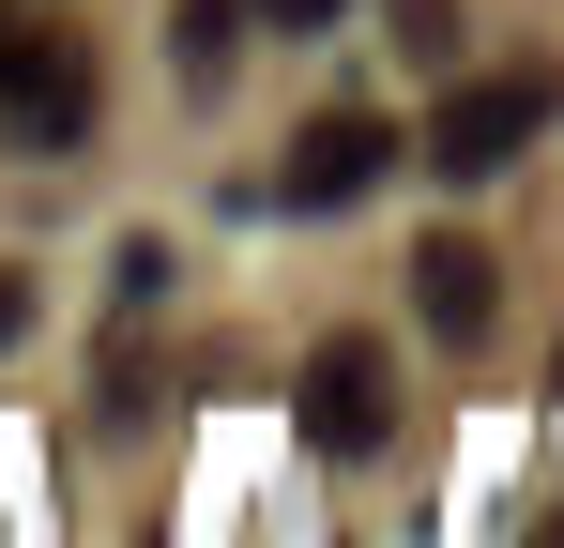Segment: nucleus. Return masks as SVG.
Here are the masks:
<instances>
[{
  "label": "nucleus",
  "mask_w": 564,
  "mask_h": 548,
  "mask_svg": "<svg viewBox=\"0 0 564 548\" xmlns=\"http://www.w3.org/2000/svg\"><path fill=\"white\" fill-rule=\"evenodd\" d=\"M0 122L31 153H77L93 138V46L62 15H31V0H0Z\"/></svg>",
  "instance_id": "f257e3e1"
},
{
  "label": "nucleus",
  "mask_w": 564,
  "mask_h": 548,
  "mask_svg": "<svg viewBox=\"0 0 564 548\" xmlns=\"http://www.w3.org/2000/svg\"><path fill=\"white\" fill-rule=\"evenodd\" d=\"M534 122H550V77H534V62H519V77H458L443 122H427V168L443 183H503L534 153Z\"/></svg>",
  "instance_id": "f03ea898"
},
{
  "label": "nucleus",
  "mask_w": 564,
  "mask_h": 548,
  "mask_svg": "<svg viewBox=\"0 0 564 548\" xmlns=\"http://www.w3.org/2000/svg\"><path fill=\"white\" fill-rule=\"evenodd\" d=\"M305 442L321 457H381L397 442V351L381 336H321L305 351Z\"/></svg>",
  "instance_id": "7ed1b4c3"
},
{
  "label": "nucleus",
  "mask_w": 564,
  "mask_h": 548,
  "mask_svg": "<svg viewBox=\"0 0 564 548\" xmlns=\"http://www.w3.org/2000/svg\"><path fill=\"white\" fill-rule=\"evenodd\" d=\"M412 320H427L443 351H473V336L503 320V260H488L473 229H427V244H412Z\"/></svg>",
  "instance_id": "20e7f679"
},
{
  "label": "nucleus",
  "mask_w": 564,
  "mask_h": 548,
  "mask_svg": "<svg viewBox=\"0 0 564 548\" xmlns=\"http://www.w3.org/2000/svg\"><path fill=\"white\" fill-rule=\"evenodd\" d=\"M381 153H397V122H367V107H321L275 198H290V213H336V198H367V183H381Z\"/></svg>",
  "instance_id": "39448f33"
},
{
  "label": "nucleus",
  "mask_w": 564,
  "mask_h": 548,
  "mask_svg": "<svg viewBox=\"0 0 564 548\" xmlns=\"http://www.w3.org/2000/svg\"><path fill=\"white\" fill-rule=\"evenodd\" d=\"M229 46H245V0H184V77L198 91L229 77Z\"/></svg>",
  "instance_id": "423d86ee"
},
{
  "label": "nucleus",
  "mask_w": 564,
  "mask_h": 548,
  "mask_svg": "<svg viewBox=\"0 0 564 548\" xmlns=\"http://www.w3.org/2000/svg\"><path fill=\"white\" fill-rule=\"evenodd\" d=\"M15 336H31V274L0 260V351H15Z\"/></svg>",
  "instance_id": "0eeeda50"
},
{
  "label": "nucleus",
  "mask_w": 564,
  "mask_h": 548,
  "mask_svg": "<svg viewBox=\"0 0 564 548\" xmlns=\"http://www.w3.org/2000/svg\"><path fill=\"white\" fill-rule=\"evenodd\" d=\"M245 15H275V31H336V0H245Z\"/></svg>",
  "instance_id": "6e6552de"
},
{
  "label": "nucleus",
  "mask_w": 564,
  "mask_h": 548,
  "mask_svg": "<svg viewBox=\"0 0 564 548\" xmlns=\"http://www.w3.org/2000/svg\"><path fill=\"white\" fill-rule=\"evenodd\" d=\"M550 396H564V351H550Z\"/></svg>",
  "instance_id": "1a4fd4ad"
}]
</instances>
